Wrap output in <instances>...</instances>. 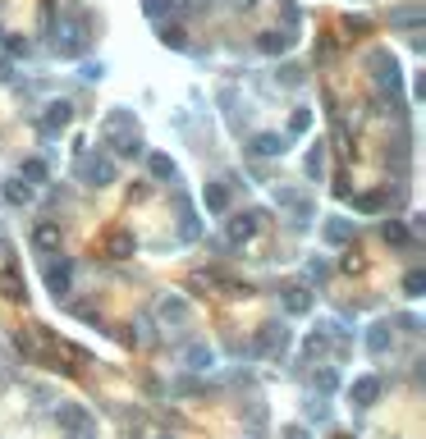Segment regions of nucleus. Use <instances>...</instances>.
<instances>
[{"mask_svg":"<svg viewBox=\"0 0 426 439\" xmlns=\"http://www.w3.org/2000/svg\"><path fill=\"white\" fill-rule=\"evenodd\" d=\"M357 398H362V403H372V398H376V380H357Z\"/></svg>","mask_w":426,"mask_h":439,"instance_id":"nucleus-2","label":"nucleus"},{"mask_svg":"<svg viewBox=\"0 0 426 439\" xmlns=\"http://www.w3.org/2000/svg\"><path fill=\"white\" fill-rule=\"evenodd\" d=\"M37 247H55V242H60V233H55V224H37Z\"/></svg>","mask_w":426,"mask_h":439,"instance_id":"nucleus-1","label":"nucleus"}]
</instances>
